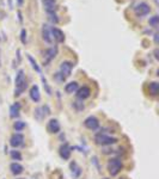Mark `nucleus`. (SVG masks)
<instances>
[{
  "instance_id": "1",
  "label": "nucleus",
  "mask_w": 159,
  "mask_h": 179,
  "mask_svg": "<svg viewBox=\"0 0 159 179\" xmlns=\"http://www.w3.org/2000/svg\"><path fill=\"white\" fill-rule=\"evenodd\" d=\"M14 84H16L14 97H19V95L25 91L26 86H28V84H26V79H25V74H24V71H19V72L17 73Z\"/></svg>"
},
{
  "instance_id": "2",
  "label": "nucleus",
  "mask_w": 159,
  "mask_h": 179,
  "mask_svg": "<svg viewBox=\"0 0 159 179\" xmlns=\"http://www.w3.org/2000/svg\"><path fill=\"white\" fill-rule=\"evenodd\" d=\"M94 142L98 145V146H111L114 143L117 142V139L116 137H112V136H108L103 133H99L94 136Z\"/></svg>"
},
{
  "instance_id": "3",
  "label": "nucleus",
  "mask_w": 159,
  "mask_h": 179,
  "mask_svg": "<svg viewBox=\"0 0 159 179\" xmlns=\"http://www.w3.org/2000/svg\"><path fill=\"white\" fill-rule=\"evenodd\" d=\"M121 170H122V161L118 158H112V159L109 160V163H108V171H109V173L112 177L117 176L121 172Z\"/></svg>"
},
{
  "instance_id": "4",
  "label": "nucleus",
  "mask_w": 159,
  "mask_h": 179,
  "mask_svg": "<svg viewBox=\"0 0 159 179\" xmlns=\"http://www.w3.org/2000/svg\"><path fill=\"white\" fill-rule=\"evenodd\" d=\"M150 12H151V7H150V5L146 4V2H140V4H138V5L134 7V13H135L136 17L147 16Z\"/></svg>"
},
{
  "instance_id": "5",
  "label": "nucleus",
  "mask_w": 159,
  "mask_h": 179,
  "mask_svg": "<svg viewBox=\"0 0 159 179\" xmlns=\"http://www.w3.org/2000/svg\"><path fill=\"white\" fill-rule=\"evenodd\" d=\"M73 66H74L73 62H71V61H64V62H61V65H60V71H59V73H60L62 77L67 78V77L71 75L72 69H73Z\"/></svg>"
},
{
  "instance_id": "6",
  "label": "nucleus",
  "mask_w": 159,
  "mask_h": 179,
  "mask_svg": "<svg viewBox=\"0 0 159 179\" xmlns=\"http://www.w3.org/2000/svg\"><path fill=\"white\" fill-rule=\"evenodd\" d=\"M42 38L44 40V42L52 44L53 41V36H52V28L48 24H43L42 25Z\"/></svg>"
},
{
  "instance_id": "7",
  "label": "nucleus",
  "mask_w": 159,
  "mask_h": 179,
  "mask_svg": "<svg viewBox=\"0 0 159 179\" xmlns=\"http://www.w3.org/2000/svg\"><path fill=\"white\" fill-rule=\"evenodd\" d=\"M84 125H85L87 129H90V130H96V129H98V127H99V121H98V118H96L94 116H88V117L84 121Z\"/></svg>"
},
{
  "instance_id": "8",
  "label": "nucleus",
  "mask_w": 159,
  "mask_h": 179,
  "mask_svg": "<svg viewBox=\"0 0 159 179\" xmlns=\"http://www.w3.org/2000/svg\"><path fill=\"white\" fill-rule=\"evenodd\" d=\"M23 143H24V136H23L22 134H19V133L13 134V135L11 136V139H10V145H11L13 148H18V147H20Z\"/></svg>"
},
{
  "instance_id": "9",
  "label": "nucleus",
  "mask_w": 159,
  "mask_h": 179,
  "mask_svg": "<svg viewBox=\"0 0 159 179\" xmlns=\"http://www.w3.org/2000/svg\"><path fill=\"white\" fill-rule=\"evenodd\" d=\"M58 54V48L56 47H52L49 49L46 50L44 53V57H43V65H48Z\"/></svg>"
},
{
  "instance_id": "10",
  "label": "nucleus",
  "mask_w": 159,
  "mask_h": 179,
  "mask_svg": "<svg viewBox=\"0 0 159 179\" xmlns=\"http://www.w3.org/2000/svg\"><path fill=\"white\" fill-rule=\"evenodd\" d=\"M52 36H53V41H55L58 43L65 42V34L62 30H60L58 28H52Z\"/></svg>"
},
{
  "instance_id": "11",
  "label": "nucleus",
  "mask_w": 159,
  "mask_h": 179,
  "mask_svg": "<svg viewBox=\"0 0 159 179\" xmlns=\"http://www.w3.org/2000/svg\"><path fill=\"white\" fill-rule=\"evenodd\" d=\"M60 123H59V121L58 119H50L49 122H48V124H47V130L50 133V134H58L59 131H60Z\"/></svg>"
},
{
  "instance_id": "12",
  "label": "nucleus",
  "mask_w": 159,
  "mask_h": 179,
  "mask_svg": "<svg viewBox=\"0 0 159 179\" xmlns=\"http://www.w3.org/2000/svg\"><path fill=\"white\" fill-rule=\"evenodd\" d=\"M59 153H60V157L64 159V160H68L71 158V147L68 146V143H64L60 146V149H59Z\"/></svg>"
},
{
  "instance_id": "13",
  "label": "nucleus",
  "mask_w": 159,
  "mask_h": 179,
  "mask_svg": "<svg viewBox=\"0 0 159 179\" xmlns=\"http://www.w3.org/2000/svg\"><path fill=\"white\" fill-rule=\"evenodd\" d=\"M76 94H77V98L79 100H85V99H87L91 95V90H90V87H87V86H82V87L77 90Z\"/></svg>"
},
{
  "instance_id": "14",
  "label": "nucleus",
  "mask_w": 159,
  "mask_h": 179,
  "mask_svg": "<svg viewBox=\"0 0 159 179\" xmlns=\"http://www.w3.org/2000/svg\"><path fill=\"white\" fill-rule=\"evenodd\" d=\"M10 170H11V173H12V175L19 176L20 173H23L24 167H23L19 163H12V164L10 165Z\"/></svg>"
},
{
  "instance_id": "15",
  "label": "nucleus",
  "mask_w": 159,
  "mask_h": 179,
  "mask_svg": "<svg viewBox=\"0 0 159 179\" xmlns=\"http://www.w3.org/2000/svg\"><path fill=\"white\" fill-rule=\"evenodd\" d=\"M30 98L34 100V101H40L41 100V93H40V89L37 85H34L31 89H30Z\"/></svg>"
},
{
  "instance_id": "16",
  "label": "nucleus",
  "mask_w": 159,
  "mask_h": 179,
  "mask_svg": "<svg viewBox=\"0 0 159 179\" xmlns=\"http://www.w3.org/2000/svg\"><path fill=\"white\" fill-rule=\"evenodd\" d=\"M43 6L47 12H55L56 10V0H42Z\"/></svg>"
},
{
  "instance_id": "17",
  "label": "nucleus",
  "mask_w": 159,
  "mask_h": 179,
  "mask_svg": "<svg viewBox=\"0 0 159 179\" xmlns=\"http://www.w3.org/2000/svg\"><path fill=\"white\" fill-rule=\"evenodd\" d=\"M19 112H20V104L19 103H14L13 105H11V107H10V117L11 118L18 117Z\"/></svg>"
},
{
  "instance_id": "18",
  "label": "nucleus",
  "mask_w": 159,
  "mask_h": 179,
  "mask_svg": "<svg viewBox=\"0 0 159 179\" xmlns=\"http://www.w3.org/2000/svg\"><path fill=\"white\" fill-rule=\"evenodd\" d=\"M78 89H79V85H78L77 81H71V83H68V84L65 86V91H66L67 93H76Z\"/></svg>"
},
{
  "instance_id": "19",
  "label": "nucleus",
  "mask_w": 159,
  "mask_h": 179,
  "mask_svg": "<svg viewBox=\"0 0 159 179\" xmlns=\"http://www.w3.org/2000/svg\"><path fill=\"white\" fill-rule=\"evenodd\" d=\"M148 92L151 95H158L159 93V83L157 81H153L148 85Z\"/></svg>"
},
{
  "instance_id": "20",
  "label": "nucleus",
  "mask_w": 159,
  "mask_h": 179,
  "mask_svg": "<svg viewBox=\"0 0 159 179\" xmlns=\"http://www.w3.org/2000/svg\"><path fill=\"white\" fill-rule=\"evenodd\" d=\"M71 169H72V173H73V177H78L80 175V167L77 165V163H72L71 164Z\"/></svg>"
},
{
  "instance_id": "21",
  "label": "nucleus",
  "mask_w": 159,
  "mask_h": 179,
  "mask_svg": "<svg viewBox=\"0 0 159 179\" xmlns=\"http://www.w3.org/2000/svg\"><path fill=\"white\" fill-rule=\"evenodd\" d=\"M47 14H48V19H49L52 23H54V24H58V23H59V18H58V16H56L55 12H47Z\"/></svg>"
},
{
  "instance_id": "22",
  "label": "nucleus",
  "mask_w": 159,
  "mask_h": 179,
  "mask_svg": "<svg viewBox=\"0 0 159 179\" xmlns=\"http://www.w3.org/2000/svg\"><path fill=\"white\" fill-rule=\"evenodd\" d=\"M13 128H14L17 131H20V130H23V129L25 128V122H23V121H17V122H14Z\"/></svg>"
},
{
  "instance_id": "23",
  "label": "nucleus",
  "mask_w": 159,
  "mask_h": 179,
  "mask_svg": "<svg viewBox=\"0 0 159 179\" xmlns=\"http://www.w3.org/2000/svg\"><path fill=\"white\" fill-rule=\"evenodd\" d=\"M28 60L30 61V63H31V66H32V68H34V69H35L36 72H38V73H40V72H41V69H40V67H38V65L36 63V61L34 60V57H32L31 55H28Z\"/></svg>"
},
{
  "instance_id": "24",
  "label": "nucleus",
  "mask_w": 159,
  "mask_h": 179,
  "mask_svg": "<svg viewBox=\"0 0 159 179\" xmlns=\"http://www.w3.org/2000/svg\"><path fill=\"white\" fill-rule=\"evenodd\" d=\"M73 106H74V109L77 110V111H82L84 110V103H82V100H76L74 103H73Z\"/></svg>"
},
{
  "instance_id": "25",
  "label": "nucleus",
  "mask_w": 159,
  "mask_h": 179,
  "mask_svg": "<svg viewBox=\"0 0 159 179\" xmlns=\"http://www.w3.org/2000/svg\"><path fill=\"white\" fill-rule=\"evenodd\" d=\"M148 23H150V25L151 26H153V28H157L159 24V17L158 16H153V17H151L150 18V20H148Z\"/></svg>"
},
{
  "instance_id": "26",
  "label": "nucleus",
  "mask_w": 159,
  "mask_h": 179,
  "mask_svg": "<svg viewBox=\"0 0 159 179\" xmlns=\"http://www.w3.org/2000/svg\"><path fill=\"white\" fill-rule=\"evenodd\" d=\"M11 158L13 159V160H22V154L18 152V151H12L11 152Z\"/></svg>"
},
{
  "instance_id": "27",
  "label": "nucleus",
  "mask_w": 159,
  "mask_h": 179,
  "mask_svg": "<svg viewBox=\"0 0 159 179\" xmlns=\"http://www.w3.org/2000/svg\"><path fill=\"white\" fill-rule=\"evenodd\" d=\"M20 41H22L23 44L26 43V31H25V29H23V30L20 31Z\"/></svg>"
},
{
  "instance_id": "28",
  "label": "nucleus",
  "mask_w": 159,
  "mask_h": 179,
  "mask_svg": "<svg viewBox=\"0 0 159 179\" xmlns=\"http://www.w3.org/2000/svg\"><path fill=\"white\" fill-rule=\"evenodd\" d=\"M42 83H43V86H44V89L47 91V93H48V94H52V90L48 86V83H47V80H46L44 78H42Z\"/></svg>"
},
{
  "instance_id": "29",
  "label": "nucleus",
  "mask_w": 159,
  "mask_h": 179,
  "mask_svg": "<svg viewBox=\"0 0 159 179\" xmlns=\"http://www.w3.org/2000/svg\"><path fill=\"white\" fill-rule=\"evenodd\" d=\"M55 78H56V79H58V80H59V81H64V80H65V79H66V78H65V77H62V75H61V74H60V73H58V74H56V75H55Z\"/></svg>"
},
{
  "instance_id": "30",
  "label": "nucleus",
  "mask_w": 159,
  "mask_h": 179,
  "mask_svg": "<svg viewBox=\"0 0 159 179\" xmlns=\"http://www.w3.org/2000/svg\"><path fill=\"white\" fill-rule=\"evenodd\" d=\"M158 34H154V42H156V44L158 43Z\"/></svg>"
},
{
  "instance_id": "31",
  "label": "nucleus",
  "mask_w": 159,
  "mask_h": 179,
  "mask_svg": "<svg viewBox=\"0 0 159 179\" xmlns=\"http://www.w3.org/2000/svg\"><path fill=\"white\" fill-rule=\"evenodd\" d=\"M154 56H156V59H159V56H158V49H156V50H154Z\"/></svg>"
},
{
  "instance_id": "32",
  "label": "nucleus",
  "mask_w": 159,
  "mask_h": 179,
  "mask_svg": "<svg viewBox=\"0 0 159 179\" xmlns=\"http://www.w3.org/2000/svg\"><path fill=\"white\" fill-rule=\"evenodd\" d=\"M19 2H20V4H22V0H19Z\"/></svg>"
},
{
  "instance_id": "33",
  "label": "nucleus",
  "mask_w": 159,
  "mask_h": 179,
  "mask_svg": "<svg viewBox=\"0 0 159 179\" xmlns=\"http://www.w3.org/2000/svg\"><path fill=\"white\" fill-rule=\"evenodd\" d=\"M20 179H23V178H20Z\"/></svg>"
}]
</instances>
